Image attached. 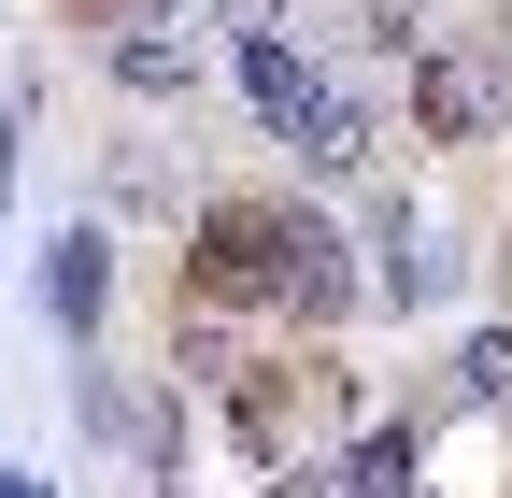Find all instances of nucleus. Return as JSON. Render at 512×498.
Wrapping results in <instances>:
<instances>
[{
    "label": "nucleus",
    "mask_w": 512,
    "mask_h": 498,
    "mask_svg": "<svg viewBox=\"0 0 512 498\" xmlns=\"http://www.w3.org/2000/svg\"><path fill=\"white\" fill-rule=\"evenodd\" d=\"M214 15H228V43H242V29H271V15H285V0H214Z\"/></svg>",
    "instance_id": "9"
},
{
    "label": "nucleus",
    "mask_w": 512,
    "mask_h": 498,
    "mask_svg": "<svg viewBox=\"0 0 512 498\" xmlns=\"http://www.w3.org/2000/svg\"><path fill=\"white\" fill-rule=\"evenodd\" d=\"M100 57H114V86H128V100H185V86H200V29H185L171 0H143V15H128Z\"/></svg>",
    "instance_id": "4"
},
{
    "label": "nucleus",
    "mask_w": 512,
    "mask_h": 498,
    "mask_svg": "<svg viewBox=\"0 0 512 498\" xmlns=\"http://www.w3.org/2000/svg\"><path fill=\"white\" fill-rule=\"evenodd\" d=\"M185 299H200V314H285V328L328 342L356 314V257H342V228L299 214V200H214L200 242H185Z\"/></svg>",
    "instance_id": "1"
},
{
    "label": "nucleus",
    "mask_w": 512,
    "mask_h": 498,
    "mask_svg": "<svg viewBox=\"0 0 512 498\" xmlns=\"http://www.w3.org/2000/svg\"><path fill=\"white\" fill-rule=\"evenodd\" d=\"M456 399H470V413L512 399V328H470V342H456Z\"/></svg>",
    "instance_id": "7"
},
{
    "label": "nucleus",
    "mask_w": 512,
    "mask_h": 498,
    "mask_svg": "<svg viewBox=\"0 0 512 498\" xmlns=\"http://www.w3.org/2000/svg\"><path fill=\"white\" fill-rule=\"evenodd\" d=\"M100 299H114V242L100 228H57L43 242V314L72 328V342H100Z\"/></svg>",
    "instance_id": "5"
},
{
    "label": "nucleus",
    "mask_w": 512,
    "mask_h": 498,
    "mask_svg": "<svg viewBox=\"0 0 512 498\" xmlns=\"http://www.w3.org/2000/svg\"><path fill=\"white\" fill-rule=\"evenodd\" d=\"M342 399H356V385H342V356H299V370L271 356V370H242V385H228V427H242V456H256V470H299V427H313V413H342Z\"/></svg>",
    "instance_id": "2"
},
{
    "label": "nucleus",
    "mask_w": 512,
    "mask_h": 498,
    "mask_svg": "<svg viewBox=\"0 0 512 498\" xmlns=\"http://www.w3.org/2000/svg\"><path fill=\"white\" fill-rule=\"evenodd\" d=\"M498 129V43H427L413 57V143H484Z\"/></svg>",
    "instance_id": "3"
},
{
    "label": "nucleus",
    "mask_w": 512,
    "mask_h": 498,
    "mask_svg": "<svg viewBox=\"0 0 512 498\" xmlns=\"http://www.w3.org/2000/svg\"><path fill=\"white\" fill-rule=\"evenodd\" d=\"M413 470H427V427H413V413L342 442V484H356V498H413Z\"/></svg>",
    "instance_id": "6"
},
{
    "label": "nucleus",
    "mask_w": 512,
    "mask_h": 498,
    "mask_svg": "<svg viewBox=\"0 0 512 498\" xmlns=\"http://www.w3.org/2000/svg\"><path fill=\"white\" fill-rule=\"evenodd\" d=\"M370 43H384V57L413 72V57H427V0H370Z\"/></svg>",
    "instance_id": "8"
}]
</instances>
